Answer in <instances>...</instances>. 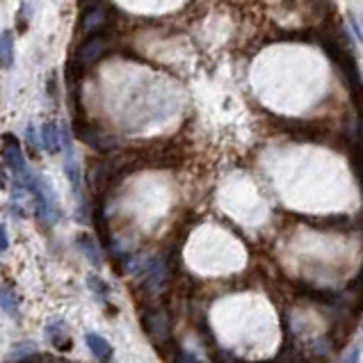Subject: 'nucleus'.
<instances>
[{
  "instance_id": "f257e3e1",
  "label": "nucleus",
  "mask_w": 363,
  "mask_h": 363,
  "mask_svg": "<svg viewBox=\"0 0 363 363\" xmlns=\"http://www.w3.org/2000/svg\"><path fill=\"white\" fill-rule=\"evenodd\" d=\"M106 53H108V39L103 35H91L89 39L82 41L80 48L76 50L71 67H76V74H82V71H87L89 67H94Z\"/></svg>"
},
{
  "instance_id": "f03ea898",
  "label": "nucleus",
  "mask_w": 363,
  "mask_h": 363,
  "mask_svg": "<svg viewBox=\"0 0 363 363\" xmlns=\"http://www.w3.org/2000/svg\"><path fill=\"white\" fill-rule=\"evenodd\" d=\"M74 135L80 142H85L87 147L96 149V151H112V147H115V140H112L110 135L99 130L96 126H91V123L85 121L82 117L74 121Z\"/></svg>"
},
{
  "instance_id": "7ed1b4c3",
  "label": "nucleus",
  "mask_w": 363,
  "mask_h": 363,
  "mask_svg": "<svg viewBox=\"0 0 363 363\" xmlns=\"http://www.w3.org/2000/svg\"><path fill=\"white\" fill-rule=\"evenodd\" d=\"M142 327L144 331L155 340V343H167L172 338V323H169V315L164 313L162 308H153L147 311L142 318Z\"/></svg>"
},
{
  "instance_id": "20e7f679",
  "label": "nucleus",
  "mask_w": 363,
  "mask_h": 363,
  "mask_svg": "<svg viewBox=\"0 0 363 363\" xmlns=\"http://www.w3.org/2000/svg\"><path fill=\"white\" fill-rule=\"evenodd\" d=\"M3 160L7 167H12V172L16 176H23L28 172L26 167V158H23V149H21V142L14 138V135H5L3 138Z\"/></svg>"
},
{
  "instance_id": "39448f33",
  "label": "nucleus",
  "mask_w": 363,
  "mask_h": 363,
  "mask_svg": "<svg viewBox=\"0 0 363 363\" xmlns=\"http://www.w3.org/2000/svg\"><path fill=\"white\" fill-rule=\"evenodd\" d=\"M46 338L55 350H62V352L71 350V334L65 320H53V323L46 327Z\"/></svg>"
},
{
  "instance_id": "423d86ee",
  "label": "nucleus",
  "mask_w": 363,
  "mask_h": 363,
  "mask_svg": "<svg viewBox=\"0 0 363 363\" xmlns=\"http://www.w3.org/2000/svg\"><path fill=\"white\" fill-rule=\"evenodd\" d=\"M91 222H94L96 235H99V240L103 242V247H112L108 217H106V208H103V192L96 194V208H94V213H91Z\"/></svg>"
},
{
  "instance_id": "0eeeda50",
  "label": "nucleus",
  "mask_w": 363,
  "mask_h": 363,
  "mask_svg": "<svg viewBox=\"0 0 363 363\" xmlns=\"http://www.w3.org/2000/svg\"><path fill=\"white\" fill-rule=\"evenodd\" d=\"M85 343H87L91 354H94L99 361H110L112 357H115V350H112V345L103 336L94 334V331H89V334L85 336Z\"/></svg>"
},
{
  "instance_id": "6e6552de",
  "label": "nucleus",
  "mask_w": 363,
  "mask_h": 363,
  "mask_svg": "<svg viewBox=\"0 0 363 363\" xmlns=\"http://www.w3.org/2000/svg\"><path fill=\"white\" fill-rule=\"evenodd\" d=\"M106 23V9L99 7V5H89L87 12L82 14V33H96V30Z\"/></svg>"
},
{
  "instance_id": "1a4fd4ad",
  "label": "nucleus",
  "mask_w": 363,
  "mask_h": 363,
  "mask_svg": "<svg viewBox=\"0 0 363 363\" xmlns=\"http://www.w3.org/2000/svg\"><path fill=\"white\" fill-rule=\"evenodd\" d=\"M76 245L82 249V254L87 256V261H89L91 265H96V267H101V265H103V254H101L99 245L94 242V238L87 235V233H82V235H78Z\"/></svg>"
},
{
  "instance_id": "9d476101",
  "label": "nucleus",
  "mask_w": 363,
  "mask_h": 363,
  "mask_svg": "<svg viewBox=\"0 0 363 363\" xmlns=\"http://www.w3.org/2000/svg\"><path fill=\"white\" fill-rule=\"evenodd\" d=\"M60 128H57V123H44L41 126V144H44V149L48 153H57L60 151Z\"/></svg>"
},
{
  "instance_id": "9b49d317",
  "label": "nucleus",
  "mask_w": 363,
  "mask_h": 363,
  "mask_svg": "<svg viewBox=\"0 0 363 363\" xmlns=\"http://www.w3.org/2000/svg\"><path fill=\"white\" fill-rule=\"evenodd\" d=\"M14 65V35L3 33L0 35V67Z\"/></svg>"
},
{
  "instance_id": "f8f14e48",
  "label": "nucleus",
  "mask_w": 363,
  "mask_h": 363,
  "mask_svg": "<svg viewBox=\"0 0 363 363\" xmlns=\"http://www.w3.org/2000/svg\"><path fill=\"white\" fill-rule=\"evenodd\" d=\"M0 306H3L7 315H12V318L18 315V299L12 290H0Z\"/></svg>"
},
{
  "instance_id": "ddd939ff",
  "label": "nucleus",
  "mask_w": 363,
  "mask_h": 363,
  "mask_svg": "<svg viewBox=\"0 0 363 363\" xmlns=\"http://www.w3.org/2000/svg\"><path fill=\"white\" fill-rule=\"evenodd\" d=\"M35 352H37L35 343H21V345L12 347V354H9V359H12V361H30Z\"/></svg>"
},
{
  "instance_id": "4468645a",
  "label": "nucleus",
  "mask_w": 363,
  "mask_h": 363,
  "mask_svg": "<svg viewBox=\"0 0 363 363\" xmlns=\"http://www.w3.org/2000/svg\"><path fill=\"white\" fill-rule=\"evenodd\" d=\"M87 286H89L91 293L96 295L99 302L106 304L108 293H110V290H108V284H103V281H101V277H94V274H91V277H87Z\"/></svg>"
},
{
  "instance_id": "2eb2a0df",
  "label": "nucleus",
  "mask_w": 363,
  "mask_h": 363,
  "mask_svg": "<svg viewBox=\"0 0 363 363\" xmlns=\"http://www.w3.org/2000/svg\"><path fill=\"white\" fill-rule=\"evenodd\" d=\"M67 176L71 185H74V190L80 188V174H78V164L74 162V153H69V160H67Z\"/></svg>"
},
{
  "instance_id": "dca6fc26",
  "label": "nucleus",
  "mask_w": 363,
  "mask_h": 363,
  "mask_svg": "<svg viewBox=\"0 0 363 363\" xmlns=\"http://www.w3.org/2000/svg\"><path fill=\"white\" fill-rule=\"evenodd\" d=\"M7 247H9V240H7V229H5L3 224H0V254H3Z\"/></svg>"
},
{
  "instance_id": "f3484780",
  "label": "nucleus",
  "mask_w": 363,
  "mask_h": 363,
  "mask_svg": "<svg viewBox=\"0 0 363 363\" xmlns=\"http://www.w3.org/2000/svg\"><path fill=\"white\" fill-rule=\"evenodd\" d=\"M48 94H50V99H55L57 94H55V74L50 76V80H48Z\"/></svg>"
},
{
  "instance_id": "a211bd4d",
  "label": "nucleus",
  "mask_w": 363,
  "mask_h": 363,
  "mask_svg": "<svg viewBox=\"0 0 363 363\" xmlns=\"http://www.w3.org/2000/svg\"><path fill=\"white\" fill-rule=\"evenodd\" d=\"M3 188H7V174L3 169V162H0V190H3Z\"/></svg>"
},
{
  "instance_id": "6ab92c4d",
  "label": "nucleus",
  "mask_w": 363,
  "mask_h": 363,
  "mask_svg": "<svg viewBox=\"0 0 363 363\" xmlns=\"http://www.w3.org/2000/svg\"><path fill=\"white\" fill-rule=\"evenodd\" d=\"M78 3H80L82 7H89V5H94V3H96V0H78Z\"/></svg>"
}]
</instances>
